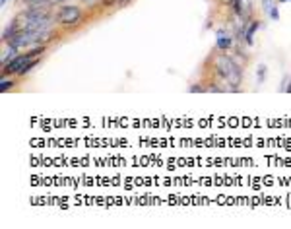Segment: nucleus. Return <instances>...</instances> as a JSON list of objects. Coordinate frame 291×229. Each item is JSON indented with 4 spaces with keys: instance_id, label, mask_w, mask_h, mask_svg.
Here are the masks:
<instances>
[{
    "instance_id": "f257e3e1",
    "label": "nucleus",
    "mask_w": 291,
    "mask_h": 229,
    "mask_svg": "<svg viewBox=\"0 0 291 229\" xmlns=\"http://www.w3.org/2000/svg\"><path fill=\"white\" fill-rule=\"evenodd\" d=\"M55 16H57V24L63 30H66V32H72V30L80 28L86 22L84 10L80 6H76V4H65V6H61L55 12Z\"/></svg>"
},
{
    "instance_id": "f03ea898",
    "label": "nucleus",
    "mask_w": 291,
    "mask_h": 229,
    "mask_svg": "<svg viewBox=\"0 0 291 229\" xmlns=\"http://www.w3.org/2000/svg\"><path fill=\"white\" fill-rule=\"evenodd\" d=\"M231 47H233V37H231V33H227L226 30H218V32H216V49L227 53Z\"/></svg>"
},
{
    "instance_id": "7ed1b4c3",
    "label": "nucleus",
    "mask_w": 291,
    "mask_h": 229,
    "mask_svg": "<svg viewBox=\"0 0 291 229\" xmlns=\"http://www.w3.org/2000/svg\"><path fill=\"white\" fill-rule=\"evenodd\" d=\"M259 28H260L259 20H251V22H249V26H247V30H245V45L253 47V43H255V35H257V32H259Z\"/></svg>"
},
{
    "instance_id": "20e7f679",
    "label": "nucleus",
    "mask_w": 291,
    "mask_h": 229,
    "mask_svg": "<svg viewBox=\"0 0 291 229\" xmlns=\"http://www.w3.org/2000/svg\"><path fill=\"white\" fill-rule=\"evenodd\" d=\"M14 88H16V80H14V76L2 74V80H0V92L6 94V92H12Z\"/></svg>"
},
{
    "instance_id": "39448f33",
    "label": "nucleus",
    "mask_w": 291,
    "mask_h": 229,
    "mask_svg": "<svg viewBox=\"0 0 291 229\" xmlns=\"http://www.w3.org/2000/svg\"><path fill=\"white\" fill-rule=\"evenodd\" d=\"M16 53H18V49H14L12 45H8V47H6V43H4V51H2V66L8 65V63L16 57Z\"/></svg>"
},
{
    "instance_id": "423d86ee",
    "label": "nucleus",
    "mask_w": 291,
    "mask_h": 229,
    "mask_svg": "<svg viewBox=\"0 0 291 229\" xmlns=\"http://www.w3.org/2000/svg\"><path fill=\"white\" fill-rule=\"evenodd\" d=\"M39 61H41V57H37V59H32V61H28V63L24 65V68L20 70V74H18V76H28V74L32 72L33 68L39 65Z\"/></svg>"
},
{
    "instance_id": "0eeeda50",
    "label": "nucleus",
    "mask_w": 291,
    "mask_h": 229,
    "mask_svg": "<svg viewBox=\"0 0 291 229\" xmlns=\"http://www.w3.org/2000/svg\"><path fill=\"white\" fill-rule=\"evenodd\" d=\"M191 94H208V86H202V84H194L189 88Z\"/></svg>"
},
{
    "instance_id": "6e6552de",
    "label": "nucleus",
    "mask_w": 291,
    "mask_h": 229,
    "mask_svg": "<svg viewBox=\"0 0 291 229\" xmlns=\"http://www.w3.org/2000/svg\"><path fill=\"white\" fill-rule=\"evenodd\" d=\"M268 16H270L274 22H278V20H280V10H278V6H276V4H274V6H272V10L268 12Z\"/></svg>"
},
{
    "instance_id": "1a4fd4ad",
    "label": "nucleus",
    "mask_w": 291,
    "mask_h": 229,
    "mask_svg": "<svg viewBox=\"0 0 291 229\" xmlns=\"http://www.w3.org/2000/svg\"><path fill=\"white\" fill-rule=\"evenodd\" d=\"M264 78H266V66L260 65L259 66V82H260V84L264 82Z\"/></svg>"
},
{
    "instance_id": "9d476101",
    "label": "nucleus",
    "mask_w": 291,
    "mask_h": 229,
    "mask_svg": "<svg viewBox=\"0 0 291 229\" xmlns=\"http://www.w3.org/2000/svg\"><path fill=\"white\" fill-rule=\"evenodd\" d=\"M80 2H84V4L90 6V8H94V6H101L103 0H80Z\"/></svg>"
},
{
    "instance_id": "9b49d317",
    "label": "nucleus",
    "mask_w": 291,
    "mask_h": 229,
    "mask_svg": "<svg viewBox=\"0 0 291 229\" xmlns=\"http://www.w3.org/2000/svg\"><path fill=\"white\" fill-rule=\"evenodd\" d=\"M262 6H264V10H266V12H270V10H272V6H274V0H262Z\"/></svg>"
},
{
    "instance_id": "f8f14e48",
    "label": "nucleus",
    "mask_w": 291,
    "mask_h": 229,
    "mask_svg": "<svg viewBox=\"0 0 291 229\" xmlns=\"http://www.w3.org/2000/svg\"><path fill=\"white\" fill-rule=\"evenodd\" d=\"M220 4H226V6H229V4H233V0H220Z\"/></svg>"
},
{
    "instance_id": "ddd939ff",
    "label": "nucleus",
    "mask_w": 291,
    "mask_h": 229,
    "mask_svg": "<svg viewBox=\"0 0 291 229\" xmlns=\"http://www.w3.org/2000/svg\"><path fill=\"white\" fill-rule=\"evenodd\" d=\"M286 92H288V94H291V82H290V86L286 88Z\"/></svg>"
},
{
    "instance_id": "4468645a",
    "label": "nucleus",
    "mask_w": 291,
    "mask_h": 229,
    "mask_svg": "<svg viewBox=\"0 0 291 229\" xmlns=\"http://www.w3.org/2000/svg\"><path fill=\"white\" fill-rule=\"evenodd\" d=\"M6 2H8V0H0V4H2V6H6Z\"/></svg>"
},
{
    "instance_id": "2eb2a0df",
    "label": "nucleus",
    "mask_w": 291,
    "mask_h": 229,
    "mask_svg": "<svg viewBox=\"0 0 291 229\" xmlns=\"http://www.w3.org/2000/svg\"><path fill=\"white\" fill-rule=\"evenodd\" d=\"M278 2H291V0H278Z\"/></svg>"
}]
</instances>
